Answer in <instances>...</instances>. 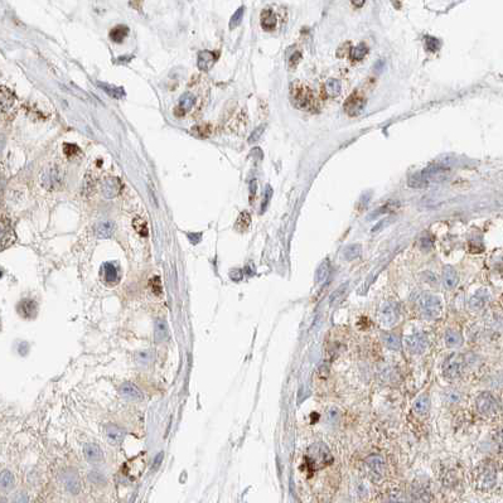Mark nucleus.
<instances>
[{"label": "nucleus", "instance_id": "nucleus-26", "mask_svg": "<svg viewBox=\"0 0 503 503\" xmlns=\"http://www.w3.org/2000/svg\"><path fill=\"white\" fill-rule=\"evenodd\" d=\"M341 90H342V85H341V81H339V79L330 78V79H328V81L326 82V85H324V92H326V95L328 97L338 96V95L341 94Z\"/></svg>", "mask_w": 503, "mask_h": 503}, {"label": "nucleus", "instance_id": "nucleus-11", "mask_svg": "<svg viewBox=\"0 0 503 503\" xmlns=\"http://www.w3.org/2000/svg\"><path fill=\"white\" fill-rule=\"evenodd\" d=\"M366 468L372 478H381L385 473V460L379 455H371L366 459Z\"/></svg>", "mask_w": 503, "mask_h": 503}, {"label": "nucleus", "instance_id": "nucleus-32", "mask_svg": "<svg viewBox=\"0 0 503 503\" xmlns=\"http://www.w3.org/2000/svg\"><path fill=\"white\" fill-rule=\"evenodd\" d=\"M367 52H368L367 46H366L365 43H359V44H357L356 47L352 48V50H351V58H352L353 61H361V59L365 58V56L367 54Z\"/></svg>", "mask_w": 503, "mask_h": 503}, {"label": "nucleus", "instance_id": "nucleus-55", "mask_svg": "<svg viewBox=\"0 0 503 503\" xmlns=\"http://www.w3.org/2000/svg\"><path fill=\"white\" fill-rule=\"evenodd\" d=\"M365 1H359V3H353V5H363Z\"/></svg>", "mask_w": 503, "mask_h": 503}, {"label": "nucleus", "instance_id": "nucleus-33", "mask_svg": "<svg viewBox=\"0 0 503 503\" xmlns=\"http://www.w3.org/2000/svg\"><path fill=\"white\" fill-rule=\"evenodd\" d=\"M132 227H134V229H135L136 232H138L140 236H144L145 237V236H148V233H149V231H148V224L144 218H141V217L134 218V220H132Z\"/></svg>", "mask_w": 503, "mask_h": 503}, {"label": "nucleus", "instance_id": "nucleus-24", "mask_svg": "<svg viewBox=\"0 0 503 503\" xmlns=\"http://www.w3.org/2000/svg\"><path fill=\"white\" fill-rule=\"evenodd\" d=\"M106 435H107V439H109L111 444L118 445L123 440L124 431L120 428L115 427V425H109V427L106 428Z\"/></svg>", "mask_w": 503, "mask_h": 503}, {"label": "nucleus", "instance_id": "nucleus-14", "mask_svg": "<svg viewBox=\"0 0 503 503\" xmlns=\"http://www.w3.org/2000/svg\"><path fill=\"white\" fill-rule=\"evenodd\" d=\"M459 277L458 274H456L455 269L452 268V266H445L443 269V284L447 289H454L456 285H458Z\"/></svg>", "mask_w": 503, "mask_h": 503}, {"label": "nucleus", "instance_id": "nucleus-17", "mask_svg": "<svg viewBox=\"0 0 503 503\" xmlns=\"http://www.w3.org/2000/svg\"><path fill=\"white\" fill-rule=\"evenodd\" d=\"M83 454L88 462L97 463L102 459V450L96 444H86L83 448Z\"/></svg>", "mask_w": 503, "mask_h": 503}, {"label": "nucleus", "instance_id": "nucleus-23", "mask_svg": "<svg viewBox=\"0 0 503 503\" xmlns=\"http://www.w3.org/2000/svg\"><path fill=\"white\" fill-rule=\"evenodd\" d=\"M444 341H445V344H447L449 348L460 347L463 343L462 334L454 329L447 330V333H445V335H444Z\"/></svg>", "mask_w": 503, "mask_h": 503}, {"label": "nucleus", "instance_id": "nucleus-21", "mask_svg": "<svg viewBox=\"0 0 503 503\" xmlns=\"http://www.w3.org/2000/svg\"><path fill=\"white\" fill-rule=\"evenodd\" d=\"M127 34H129V28L124 24H120V25L114 26L109 33V37L112 42L115 43H121L124 42V39L126 38Z\"/></svg>", "mask_w": 503, "mask_h": 503}, {"label": "nucleus", "instance_id": "nucleus-38", "mask_svg": "<svg viewBox=\"0 0 503 503\" xmlns=\"http://www.w3.org/2000/svg\"><path fill=\"white\" fill-rule=\"evenodd\" d=\"M65 483L66 485H67L68 491H71L72 493H77V491H78L79 488V483L78 479H77L76 474H70V476L66 477Z\"/></svg>", "mask_w": 503, "mask_h": 503}, {"label": "nucleus", "instance_id": "nucleus-13", "mask_svg": "<svg viewBox=\"0 0 503 503\" xmlns=\"http://www.w3.org/2000/svg\"><path fill=\"white\" fill-rule=\"evenodd\" d=\"M216 54L213 52H209V50H202V52L198 53V68L202 71H208L212 66L215 65L216 62Z\"/></svg>", "mask_w": 503, "mask_h": 503}, {"label": "nucleus", "instance_id": "nucleus-48", "mask_svg": "<svg viewBox=\"0 0 503 503\" xmlns=\"http://www.w3.org/2000/svg\"><path fill=\"white\" fill-rule=\"evenodd\" d=\"M494 438H496V440H497L498 445H500V447L503 449V427H501L500 429L497 430V432H496Z\"/></svg>", "mask_w": 503, "mask_h": 503}, {"label": "nucleus", "instance_id": "nucleus-57", "mask_svg": "<svg viewBox=\"0 0 503 503\" xmlns=\"http://www.w3.org/2000/svg\"><path fill=\"white\" fill-rule=\"evenodd\" d=\"M1 503H5V501H4V500H3V501H1Z\"/></svg>", "mask_w": 503, "mask_h": 503}, {"label": "nucleus", "instance_id": "nucleus-22", "mask_svg": "<svg viewBox=\"0 0 503 503\" xmlns=\"http://www.w3.org/2000/svg\"><path fill=\"white\" fill-rule=\"evenodd\" d=\"M120 392L127 400H140L141 392L132 383H123L120 387Z\"/></svg>", "mask_w": 503, "mask_h": 503}, {"label": "nucleus", "instance_id": "nucleus-15", "mask_svg": "<svg viewBox=\"0 0 503 503\" xmlns=\"http://www.w3.org/2000/svg\"><path fill=\"white\" fill-rule=\"evenodd\" d=\"M261 26L262 29L268 30V32L274 30L277 26V15L270 8L264 9L261 12Z\"/></svg>", "mask_w": 503, "mask_h": 503}, {"label": "nucleus", "instance_id": "nucleus-49", "mask_svg": "<svg viewBox=\"0 0 503 503\" xmlns=\"http://www.w3.org/2000/svg\"><path fill=\"white\" fill-rule=\"evenodd\" d=\"M387 503H406V502L403 501V498L401 497L400 494H392L391 497L388 498Z\"/></svg>", "mask_w": 503, "mask_h": 503}, {"label": "nucleus", "instance_id": "nucleus-51", "mask_svg": "<svg viewBox=\"0 0 503 503\" xmlns=\"http://www.w3.org/2000/svg\"><path fill=\"white\" fill-rule=\"evenodd\" d=\"M256 193V180L253 179L250 184V202H252L253 197H255Z\"/></svg>", "mask_w": 503, "mask_h": 503}, {"label": "nucleus", "instance_id": "nucleus-30", "mask_svg": "<svg viewBox=\"0 0 503 503\" xmlns=\"http://www.w3.org/2000/svg\"><path fill=\"white\" fill-rule=\"evenodd\" d=\"M251 224V216L250 213L247 211H244L240 213V216H238L237 221H236V229H238V231H241V232H244V231H246L247 228H249V226H250Z\"/></svg>", "mask_w": 503, "mask_h": 503}, {"label": "nucleus", "instance_id": "nucleus-16", "mask_svg": "<svg viewBox=\"0 0 503 503\" xmlns=\"http://www.w3.org/2000/svg\"><path fill=\"white\" fill-rule=\"evenodd\" d=\"M14 240L15 235L12 226L9 224V221H6L5 218L3 217V221H1V241H3V249H5L6 246H10V245L14 242Z\"/></svg>", "mask_w": 503, "mask_h": 503}, {"label": "nucleus", "instance_id": "nucleus-29", "mask_svg": "<svg viewBox=\"0 0 503 503\" xmlns=\"http://www.w3.org/2000/svg\"><path fill=\"white\" fill-rule=\"evenodd\" d=\"M194 102H196V97H194L191 92H185V94H183L182 96H180L178 107H179L180 110H183L184 112H187L188 110H191L192 107H193Z\"/></svg>", "mask_w": 503, "mask_h": 503}, {"label": "nucleus", "instance_id": "nucleus-46", "mask_svg": "<svg viewBox=\"0 0 503 503\" xmlns=\"http://www.w3.org/2000/svg\"><path fill=\"white\" fill-rule=\"evenodd\" d=\"M271 194H273V191H271L270 185H268V187H266V191H265V200H264V203H262L261 212H264L265 209H266V207H268L269 202H270Z\"/></svg>", "mask_w": 503, "mask_h": 503}, {"label": "nucleus", "instance_id": "nucleus-27", "mask_svg": "<svg viewBox=\"0 0 503 503\" xmlns=\"http://www.w3.org/2000/svg\"><path fill=\"white\" fill-rule=\"evenodd\" d=\"M382 341L385 343L386 347L388 350L397 351L401 348V339L399 335L394 334V333H383L382 335Z\"/></svg>", "mask_w": 503, "mask_h": 503}, {"label": "nucleus", "instance_id": "nucleus-42", "mask_svg": "<svg viewBox=\"0 0 503 503\" xmlns=\"http://www.w3.org/2000/svg\"><path fill=\"white\" fill-rule=\"evenodd\" d=\"M21 312L25 315L35 313V304L32 300H24L21 303Z\"/></svg>", "mask_w": 503, "mask_h": 503}, {"label": "nucleus", "instance_id": "nucleus-53", "mask_svg": "<svg viewBox=\"0 0 503 503\" xmlns=\"http://www.w3.org/2000/svg\"><path fill=\"white\" fill-rule=\"evenodd\" d=\"M421 245H423V247H425V249H429V247H431V241L428 240V238H423V240H421Z\"/></svg>", "mask_w": 503, "mask_h": 503}, {"label": "nucleus", "instance_id": "nucleus-6", "mask_svg": "<svg viewBox=\"0 0 503 503\" xmlns=\"http://www.w3.org/2000/svg\"><path fill=\"white\" fill-rule=\"evenodd\" d=\"M306 460L313 469H319L332 462V455L323 444H314L309 448Z\"/></svg>", "mask_w": 503, "mask_h": 503}, {"label": "nucleus", "instance_id": "nucleus-54", "mask_svg": "<svg viewBox=\"0 0 503 503\" xmlns=\"http://www.w3.org/2000/svg\"><path fill=\"white\" fill-rule=\"evenodd\" d=\"M298 58H300V54H299V53H295V56H293L290 58V66H293V63H294V66L297 65L298 61H299V59H298Z\"/></svg>", "mask_w": 503, "mask_h": 503}, {"label": "nucleus", "instance_id": "nucleus-36", "mask_svg": "<svg viewBox=\"0 0 503 503\" xmlns=\"http://www.w3.org/2000/svg\"><path fill=\"white\" fill-rule=\"evenodd\" d=\"M361 246L359 245H350V246H347L346 249L343 250V256L346 257L347 260H353V259H357L359 255H361Z\"/></svg>", "mask_w": 503, "mask_h": 503}, {"label": "nucleus", "instance_id": "nucleus-47", "mask_svg": "<svg viewBox=\"0 0 503 503\" xmlns=\"http://www.w3.org/2000/svg\"><path fill=\"white\" fill-rule=\"evenodd\" d=\"M262 129H264V126L257 127V129H256L255 131L252 132V135L250 136V139H249V141H250V143H253V141L257 140V139L260 138V135H261V134H262Z\"/></svg>", "mask_w": 503, "mask_h": 503}, {"label": "nucleus", "instance_id": "nucleus-1", "mask_svg": "<svg viewBox=\"0 0 503 503\" xmlns=\"http://www.w3.org/2000/svg\"><path fill=\"white\" fill-rule=\"evenodd\" d=\"M472 479H473L474 488H477L478 491H491L496 485V483H497V469H496V465L492 462H489V460H484V462L479 463L474 468Z\"/></svg>", "mask_w": 503, "mask_h": 503}, {"label": "nucleus", "instance_id": "nucleus-39", "mask_svg": "<svg viewBox=\"0 0 503 503\" xmlns=\"http://www.w3.org/2000/svg\"><path fill=\"white\" fill-rule=\"evenodd\" d=\"M14 485V477L9 471H4L1 474V487L4 489H10Z\"/></svg>", "mask_w": 503, "mask_h": 503}, {"label": "nucleus", "instance_id": "nucleus-5", "mask_svg": "<svg viewBox=\"0 0 503 503\" xmlns=\"http://www.w3.org/2000/svg\"><path fill=\"white\" fill-rule=\"evenodd\" d=\"M465 368V357L462 353H452L444 361L443 374L447 378L455 379L462 376Z\"/></svg>", "mask_w": 503, "mask_h": 503}, {"label": "nucleus", "instance_id": "nucleus-2", "mask_svg": "<svg viewBox=\"0 0 503 503\" xmlns=\"http://www.w3.org/2000/svg\"><path fill=\"white\" fill-rule=\"evenodd\" d=\"M449 169L443 165H432V167L424 169L420 173L415 174L409 179V185L412 188H423L425 185L431 183H440L448 178Z\"/></svg>", "mask_w": 503, "mask_h": 503}, {"label": "nucleus", "instance_id": "nucleus-41", "mask_svg": "<svg viewBox=\"0 0 503 503\" xmlns=\"http://www.w3.org/2000/svg\"><path fill=\"white\" fill-rule=\"evenodd\" d=\"M425 44H427V50L430 52H436L441 46L440 41L434 37H425Z\"/></svg>", "mask_w": 503, "mask_h": 503}, {"label": "nucleus", "instance_id": "nucleus-7", "mask_svg": "<svg viewBox=\"0 0 503 503\" xmlns=\"http://www.w3.org/2000/svg\"><path fill=\"white\" fill-rule=\"evenodd\" d=\"M476 409L484 418H492L500 410V403L489 392H482L476 399Z\"/></svg>", "mask_w": 503, "mask_h": 503}, {"label": "nucleus", "instance_id": "nucleus-20", "mask_svg": "<svg viewBox=\"0 0 503 503\" xmlns=\"http://www.w3.org/2000/svg\"><path fill=\"white\" fill-rule=\"evenodd\" d=\"M112 232H114V224L111 221H101L96 225V228H95V233H96L97 237L100 238L110 237Z\"/></svg>", "mask_w": 503, "mask_h": 503}, {"label": "nucleus", "instance_id": "nucleus-28", "mask_svg": "<svg viewBox=\"0 0 503 503\" xmlns=\"http://www.w3.org/2000/svg\"><path fill=\"white\" fill-rule=\"evenodd\" d=\"M103 269V275H105V279L107 282H116L119 279V273L118 269L115 266L112 262H106L102 266Z\"/></svg>", "mask_w": 503, "mask_h": 503}, {"label": "nucleus", "instance_id": "nucleus-18", "mask_svg": "<svg viewBox=\"0 0 503 503\" xmlns=\"http://www.w3.org/2000/svg\"><path fill=\"white\" fill-rule=\"evenodd\" d=\"M488 299H489V295L487 291L485 290L477 291L476 294L472 297L471 302H469V306H471V309H473V310H479V309H482L483 306L487 304Z\"/></svg>", "mask_w": 503, "mask_h": 503}, {"label": "nucleus", "instance_id": "nucleus-31", "mask_svg": "<svg viewBox=\"0 0 503 503\" xmlns=\"http://www.w3.org/2000/svg\"><path fill=\"white\" fill-rule=\"evenodd\" d=\"M14 96L9 90H6L5 87H1V109H3V112L8 111L10 107L14 103Z\"/></svg>", "mask_w": 503, "mask_h": 503}, {"label": "nucleus", "instance_id": "nucleus-19", "mask_svg": "<svg viewBox=\"0 0 503 503\" xmlns=\"http://www.w3.org/2000/svg\"><path fill=\"white\" fill-rule=\"evenodd\" d=\"M414 411L418 415H425L430 410V399L427 394H423L415 400L414 402Z\"/></svg>", "mask_w": 503, "mask_h": 503}, {"label": "nucleus", "instance_id": "nucleus-3", "mask_svg": "<svg viewBox=\"0 0 503 503\" xmlns=\"http://www.w3.org/2000/svg\"><path fill=\"white\" fill-rule=\"evenodd\" d=\"M290 96L294 105L299 109L306 110V111H314L318 109L314 94L308 86L303 83H295L291 86Z\"/></svg>", "mask_w": 503, "mask_h": 503}, {"label": "nucleus", "instance_id": "nucleus-25", "mask_svg": "<svg viewBox=\"0 0 503 503\" xmlns=\"http://www.w3.org/2000/svg\"><path fill=\"white\" fill-rule=\"evenodd\" d=\"M59 182H61V178H59L58 173L54 169L48 171L43 176V179H42V183H43V185H46L47 189L56 188L57 185H59Z\"/></svg>", "mask_w": 503, "mask_h": 503}, {"label": "nucleus", "instance_id": "nucleus-45", "mask_svg": "<svg viewBox=\"0 0 503 503\" xmlns=\"http://www.w3.org/2000/svg\"><path fill=\"white\" fill-rule=\"evenodd\" d=\"M347 286H348L347 284H346V285H342L341 288H338V289H337V290L334 291V293H333V295H332V297H330V304L335 303V302H337V299H338V298H342V297H343L344 291H346V289H347Z\"/></svg>", "mask_w": 503, "mask_h": 503}, {"label": "nucleus", "instance_id": "nucleus-56", "mask_svg": "<svg viewBox=\"0 0 503 503\" xmlns=\"http://www.w3.org/2000/svg\"><path fill=\"white\" fill-rule=\"evenodd\" d=\"M501 407H502V410H503V394L501 395Z\"/></svg>", "mask_w": 503, "mask_h": 503}, {"label": "nucleus", "instance_id": "nucleus-44", "mask_svg": "<svg viewBox=\"0 0 503 503\" xmlns=\"http://www.w3.org/2000/svg\"><path fill=\"white\" fill-rule=\"evenodd\" d=\"M63 150H65V154L68 158H74L75 155L79 153V148L75 144H65L63 145Z\"/></svg>", "mask_w": 503, "mask_h": 503}, {"label": "nucleus", "instance_id": "nucleus-9", "mask_svg": "<svg viewBox=\"0 0 503 503\" xmlns=\"http://www.w3.org/2000/svg\"><path fill=\"white\" fill-rule=\"evenodd\" d=\"M406 348L411 354H421L427 351L428 342L427 335L424 333H414L411 335H407L405 339Z\"/></svg>", "mask_w": 503, "mask_h": 503}, {"label": "nucleus", "instance_id": "nucleus-52", "mask_svg": "<svg viewBox=\"0 0 503 503\" xmlns=\"http://www.w3.org/2000/svg\"><path fill=\"white\" fill-rule=\"evenodd\" d=\"M188 237L193 240L194 244H197L198 240H200V238H201V235H200V233H188Z\"/></svg>", "mask_w": 503, "mask_h": 503}, {"label": "nucleus", "instance_id": "nucleus-37", "mask_svg": "<svg viewBox=\"0 0 503 503\" xmlns=\"http://www.w3.org/2000/svg\"><path fill=\"white\" fill-rule=\"evenodd\" d=\"M328 274H329V262H328V260H324L321 264V266L318 268L317 274H315V279H317L318 282L324 281L326 277H328Z\"/></svg>", "mask_w": 503, "mask_h": 503}, {"label": "nucleus", "instance_id": "nucleus-34", "mask_svg": "<svg viewBox=\"0 0 503 503\" xmlns=\"http://www.w3.org/2000/svg\"><path fill=\"white\" fill-rule=\"evenodd\" d=\"M97 85L100 86V87L102 88V90L106 92V94L110 95V96H111V97H115V99H120V97L124 96V90H123V88L115 87V86L106 85V83H102V82H99V83H97Z\"/></svg>", "mask_w": 503, "mask_h": 503}, {"label": "nucleus", "instance_id": "nucleus-43", "mask_svg": "<svg viewBox=\"0 0 503 503\" xmlns=\"http://www.w3.org/2000/svg\"><path fill=\"white\" fill-rule=\"evenodd\" d=\"M150 286H151V290H153L154 294H162V282H160V277H154L153 279L150 280Z\"/></svg>", "mask_w": 503, "mask_h": 503}, {"label": "nucleus", "instance_id": "nucleus-10", "mask_svg": "<svg viewBox=\"0 0 503 503\" xmlns=\"http://www.w3.org/2000/svg\"><path fill=\"white\" fill-rule=\"evenodd\" d=\"M365 106L366 99L356 92V94L351 95L346 100V102L343 103V109L350 116H358L365 110Z\"/></svg>", "mask_w": 503, "mask_h": 503}, {"label": "nucleus", "instance_id": "nucleus-50", "mask_svg": "<svg viewBox=\"0 0 503 503\" xmlns=\"http://www.w3.org/2000/svg\"><path fill=\"white\" fill-rule=\"evenodd\" d=\"M14 503H28V497H26L24 493L17 494V496H15Z\"/></svg>", "mask_w": 503, "mask_h": 503}, {"label": "nucleus", "instance_id": "nucleus-35", "mask_svg": "<svg viewBox=\"0 0 503 503\" xmlns=\"http://www.w3.org/2000/svg\"><path fill=\"white\" fill-rule=\"evenodd\" d=\"M168 337V327L164 321H158L155 324V339L156 342H162Z\"/></svg>", "mask_w": 503, "mask_h": 503}, {"label": "nucleus", "instance_id": "nucleus-12", "mask_svg": "<svg viewBox=\"0 0 503 503\" xmlns=\"http://www.w3.org/2000/svg\"><path fill=\"white\" fill-rule=\"evenodd\" d=\"M121 183L118 178H107L102 183V193L106 198H114L120 193Z\"/></svg>", "mask_w": 503, "mask_h": 503}, {"label": "nucleus", "instance_id": "nucleus-8", "mask_svg": "<svg viewBox=\"0 0 503 503\" xmlns=\"http://www.w3.org/2000/svg\"><path fill=\"white\" fill-rule=\"evenodd\" d=\"M399 317H400L399 306L394 302H385L381 305V308H379L378 319L379 323L382 324L383 327L390 328V327L395 326L397 321H399Z\"/></svg>", "mask_w": 503, "mask_h": 503}, {"label": "nucleus", "instance_id": "nucleus-4", "mask_svg": "<svg viewBox=\"0 0 503 503\" xmlns=\"http://www.w3.org/2000/svg\"><path fill=\"white\" fill-rule=\"evenodd\" d=\"M418 308L421 315L428 319L438 318L441 313V302L438 297L424 293L418 299Z\"/></svg>", "mask_w": 503, "mask_h": 503}, {"label": "nucleus", "instance_id": "nucleus-40", "mask_svg": "<svg viewBox=\"0 0 503 503\" xmlns=\"http://www.w3.org/2000/svg\"><path fill=\"white\" fill-rule=\"evenodd\" d=\"M244 12H245L244 6H241V8H238L237 10H236V13L232 15V17H231V21H229V29H233V28H236L238 24L241 23Z\"/></svg>", "mask_w": 503, "mask_h": 503}]
</instances>
